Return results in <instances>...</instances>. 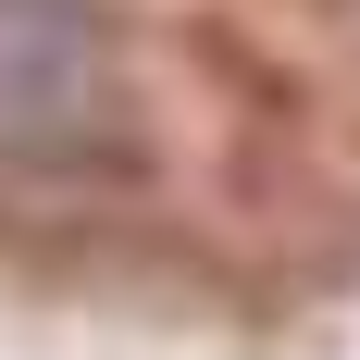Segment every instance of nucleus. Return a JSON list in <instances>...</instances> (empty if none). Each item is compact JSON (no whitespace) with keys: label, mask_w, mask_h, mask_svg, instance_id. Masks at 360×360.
Returning a JSON list of instances; mask_svg holds the SVG:
<instances>
[{"label":"nucleus","mask_w":360,"mask_h":360,"mask_svg":"<svg viewBox=\"0 0 360 360\" xmlns=\"http://www.w3.org/2000/svg\"><path fill=\"white\" fill-rule=\"evenodd\" d=\"M124 162V50L100 0H0V186H87Z\"/></svg>","instance_id":"f257e3e1"}]
</instances>
